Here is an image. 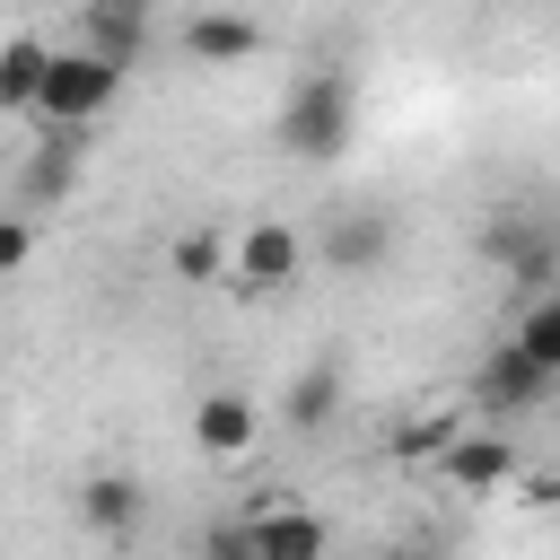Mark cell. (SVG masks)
<instances>
[{"label": "cell", "instance_id": "obj_17", "mask_svg": "<svg viewBox=\"0 0 560 560\" xmlns=\"http://www.w3.org/2000/svg\"><path fill=\"white\" fill-rule=\"evenodd\" d=\"M201 560H254V525H245V516L210 525V534H201Z\"/></svg>", "mask_w": 560, "mask_h": 560}, {"label": "cell", "instance_id": "obj_9", "mask_svg": "<svg viewBox=\"0 0 560 560\" xmlns=\"http://www.w3.org/2000/svg\"><path fill=\"white\" fill-rule=\"evenodd\" d=\"M192 438H201V455H245V446L262 438V411H254L245 394H201Z\"/></svg>", "mask_w": 560, "mask_h": 560}, {"label": "cell", "instance_id": "obj_7", "mask_svg": "<svg viewBox=\"0 0 560 560\" xmlns=\"http://www.w3.org/2000/svg\"><path fill=\"white\" fill-rule=\"evenodd\" d=\"M245 525H254V560H324L332 551V525L315 508H262Z\"/></svg>", "mask_w": 560, "mask_h": 560}, {"label": "cell", "instance_id": "obj_11", "mask_svg": "<svg viewBox=\"0 0 560 560\" xmlns=\"http://www.w3.org/2000/svg\"><path fill=\"white\" fill-rule=\"evenodd\" d=\"M332 411H341V368L324 359V368H306L289 394H280V420L298 429V438H315V429H332Z\"/></svg>", "mask_w": 560, "mask_h": 560}, {"label": "cell", "instance_id": "obj_10", "mask_svg": "<svg viewBox=\"0 0 560 560\" xmlns=\"http://www.w3.org/2000/svg\"><path fill=\"white\" fill-rule=\"evenodd\" d=\"M79 516H88L96 534H140L149 499H140V481H122V472H96V481H79Z\"/></svg>", "mask_w": 560, "mask_h": 560}, {"label": "cell", "instance_id": "obj_1", "mask_svg": "<svg viewBox=\"0 0 560 560\" xmlns=\"http://www.w3.org/2000/svg\"><path fill=\"white\" fill-rule=\"evenodd\" d=\"M350 140H359V79L350 70H306L280 96V149L306 158V166H332V158H350Z\"/></svg>", "mask_w": 560, "mask_h": 560}, {"label": "cell", "instance_id": "obj_6", "mask_svg": "<svg viewBox=\"0 0 560 560\" xmlns=\"http://www.w3.org/2000/svg\"><path fill=\"white\" fill-rule=\"evenodd\" d=\"M324 262H332L341 280L385 271V262H394V219H385V210H332V228H324Z\"/></svg>", "mask_w": 560, "mask_h": 560}, {"label": "cell", "instance_id": "obj_16", "mask_svg": "<svg viewBox=\"0 0 560 560\" xmlns=\"http://www.w3.org/2000/svg\"><path fill=\"white\" fill-rule=\"evenodd\" d=\"M455 429H464V411H420V420H402V429H394V455H402V464H438Z\"/></svg>", "mask_w": 560, "mask_h": 560}, {"label": "cell", "instance_id": "obj_18", "mask_svg": "<svg viewBox=\"0 0 560 560\" xmlns=\"http://www.w3.org/2000/svg\"><path fill=\"white\" fill-rule=\"evenodd\" d=\"M26 254H35V228H26V219H0V280H9Z\"/></svg>", "mask_w": 560, "mask_h": 560}, {"label": "cell", "instance_id": "obj_2", "mask_svg": "<svg viewBox=\"0 0 560 560\" xmlns=\"http://www.w3.org/2000/svg\"><path fill=\"white\" fill-rule=\"evenodd\" d=\"M114 96H122V61H105V52H44V79H35L26 114H44V131H88Z\"/></svg>", "mask_w": 560, "mask_h": 560}, {"label": "cell", "instance_id": "obj_4", "mask_svg": "<svg viewBox=\"0 0 560 560\" xmlns=\"http://www.w3.org/2000/svg\"><path fill=\"white\" fill-rule=\"evenodd\" d=\"M446 481L455 490H472V499H490V490H508L516 481V438L508 429H490V420H464L455 438H446Z\"/></svg>", "mask_w": 560, "mask_h": 560}, {"label": "cell", "instance_id": "obj_3", "mask_svg": "<svg viewBox=\"0 0 560 560\" xmlns=\"http://www.w3.org/2000/svg\"><path fill=\"white\" fill-rule=\"evenodd\" d=\"M228 271H236V289H298V271H306V236L289 228V219H254L236 245H228Z\"/></svg>", "mask_w": 560, "mask_h": 560}, {"label": "cell", "instance_id": "obj_13", "mask_svg": "<svg viewBox=\"0 0 560 560\" xmlns=\"http://www.w3.org/2000/svg\"><path fill=\"white\" fill-rule=\"evenodd\" d=\"M44 52H52V44H35V35H9V44H0V114H26V105H35Z\"/></svg>", "mask_w": 560, "mask_h": 560}, {"label": "cell", "instance_id": "obj_15", "mask_svg": "<svg viewBox=\"0 0 560 560\" xmlns=\"http://www.w3.org/2000/svg\"><path fill=\"white\" fill-rule=\"evenodd\" d=\"M508 341H516V350H525V359H534V368H551V376H560V298H551V289H542V298H534V306H525V324H516V332H508Z\"/></svg>", "mask_w": 560, "mask_h": 560}, {"label": "cell", "instance_id": "obj_5", "mask_svg": "<svg viewBox=\"0 0 560 560\" xmlns=\"http://www.w3.org/2000/svg\"><path fill=\"white\" fill-rule=\"evenodd\" d=\"M551 368H534L516 341H499L490 359H481V376H472V402L490 411V420H516V411H534V402H551Z\"/></svg>", "mask_w": 560, "mask_h": 560}, {"label": "cell", "instance_id": "obj_19", "mask_svg": "<svg viewBox=\"0 0 560 560\" xmlns=\"http://www.w3.org/2000/svg\"><path fill=\"white\" fill-rule=\"evenodd\" d=\"M114 9H149V0H114Z\"/></svg>", "mask_w": 560, "mask_h": 560}, {"label": "cell", "instance_id": "obj_12", "mask_svg": "<svg viewBox=\"0 0 560 560\" xmlns=\"http://www.w3.org/2000/svg\"><path fill=\"white\" fill-rule=\"evenodd\" d=\"M79 158H88L79 131H44V149H35V166H26V192H35V201L70 192V184H79Z\"/></svg>", "mask_w": 560, "mask_h": 560}, {"label": "cell", "instance_id": "obj_8", "mask_svg": "<svg viewBox=\"0 0 560 560\" xmlns=\"http://www.w3.org/2000/svg\"><path fill=\"white\" fill-rule=\"evenodd\" d=\"M184 52H192V61H210V70H236V61H254V52H262V26H254V18H236V9H201V18L184 26Z\"/></svg>", "mask_w": 560, "mask_h": 560}, {"label": "cell", "instance_id": "obj_14", "mask_svg": "<svg viewBox=\"0 0 560 560\" xmlns=\"http://www.w3.org/2000/svg\"><path fill=\"white\" fill-rule=\"evenodd\" d=\"M166 262H175L184 289H210V280H228V236H219V228H184Z\"/></svg>", "mask_w": 560, "mask_h": 560}]
</instances>
